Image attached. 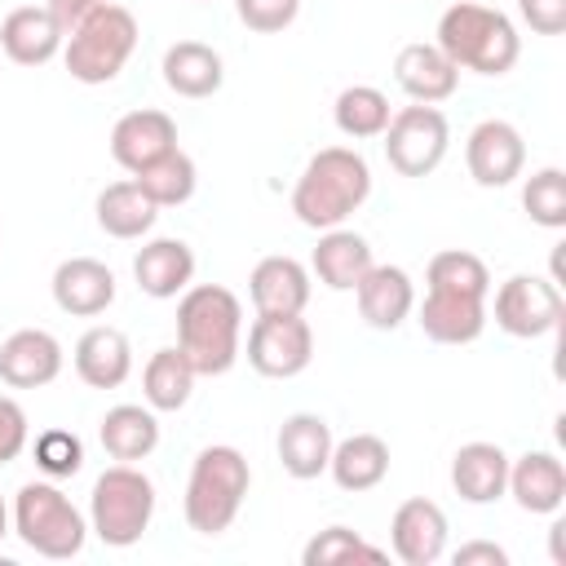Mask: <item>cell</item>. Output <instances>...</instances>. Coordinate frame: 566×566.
I'll list each match as a JSON object with an SVG mask.
<instances>
[{"instance_id":"20","label":"cell","mask_w":566,"mask_h":566,"mask_svg":"<svg viewBox=\"0 0 566 566\" xmlns=\"http://www.w3.org/2000/svg\"><path fill=\"white\" fill-rule=\"evenodd\" d=\"M133 279L155 301L181 296L190 287V279H195V252H190V243L186 239H172V234L142 243L137 256H133Z\"/></svg>"},{"instance_id":"35","label":"cell","mask_w":566,"mask_h":566,"mask_svg":"<svg viewBox=\"0 0 566 566\" xmlns=\"http://www.w3.org/2000/svg\"><path fill=\"white\" fill-rule=\"evenodd\" d=\"M522 208L535 226L544 230H566V172L562 168H539L522 186Z\"/></svg>"},{"instance_id":"5","label":"cell","mask_w":566,"mask_h":566,"mask_svg":"<svg viewBox=\"0 0 566 566\" xmlns=\"http://www.w3.org/2000/svg\"><path fill=\"white\" fill-rule=\"evenodd\" d=\"M137 49V18L124 4L102 0L62 40V62L80 84H111Z\"/></svg>"},{"instance_id":"37","label":"cell","mask_w":566,"mask_h":566,"mask_svg":"<svg viewBox=\"0 0 566 566\" xmlns=\"http://www.w3.org/2000/svg\"><path fill=\"white\" fill-rule=\"evenodd\" d=\"M35 464L49 478H75L84 469V442L71 429H44L35 438Z\"/></svg>"},{"instance_id":"4","label":"cell","mask_w":566,"mask_h":566,"mask_svg":"<svg viewBox=\"0 0 566 566\" xmlns=\"http://www.w3.org/2000/svg\"><path fill=\"white\" fill-rule=\"evenodd\" d=\"M248 486H252V469L239 447H226V442L203 447L186 478V500H181L186 526L199 535L230 531V522L248 500Z\"/></svg>"},{"instance_id":"21","label":"cell","mask_w":566,"mask_h":566,"mask_svg":"<svg viewBox=\"0 0 566 566\" xmlns=\"http://www.w3.org/2000/svg\"><path fill=\"white\" fill-rule=\"evenodd\" d=\"M332 424L314 411H292L283 424H279V464L287 478L296 482H310L318 473H327V460H332Z\"/></svg>"},{"instance_id":"9","label":"cell","mask_w":566,"mask_h":566,"mask_svg":"<svg viewBox=\"0 0 566 566\" xmlns=\"http://www.w3.org/2000/svg\"><path fill=\"white\" fill-rule=\"evenodd\" d=\"M566 305H562V292L553 279H539V274H513L495 287V305L486 310V318H495L500 332L517 336V340H535V336H548L557 332Z\"/></svg>"},{"instance_id":"1","label":"cell","mask_w":566,"mask_h":566,"mask_svg":"<svg viewBox=\"0 0 566 566\" xmlns=\"http://www.w3.org/2000/svg\"><path fill=\"white\" fill-rule=\"evenodd\" d=\"M177 349L195 376H226L243 354V305L221 283H195L177 301Z\"/></svg>"},{"instance_id":"12","label":"cell","mask_w":566,"mask_h":566,"mask_svg":"<svg viewBox=\"0 0 566 566\" xmlns=\"http://www.w3.org/2000/svg\"><path fill=\"white\" fill-rule=\"evenodd\" d=\"M389 548L402 566L442 562V553H447V513L424 495L402 500L394 509V522H389Z\"/></svg>"},{"instance_id":"8","label":"cell","mask_w":566,"mask_h":566,"mask_svg":"<svg viewBox=\"0 0 566 566\" xmlns=\"http://www.w3.org/2000/svg\"><path fill=\"white\" fill-rule=\"evenodd\" d=\"M380 137H385V159H389V168L398 177H429L447 159L451 124H447V115L438 106L411 102V106L389 115Z\"/></svg>"},{"instance_id":"32","label":"cell","mask_w":566,"mask_h":566,"mask_svg":"<svg viewBox=\"0 0 566 566\" xmlns=\"http://www.w3.org/2000/svg\"><path fill=\"white\" fill-rule=\"evenodd\" d=\"M133 181L142 186V195H146L155 208H181V203L195 195V186H199V168H195V159L177 146V150H168L164 159H155L150 168L133 172Z\"/></svg>"},{"instance_id":"36","label":"cell","mask_w":566,"mask_h":566,"mask_svg":"<svg viewBox=\"0 0 566 566\" xmlns=\"http://www.w3.org/2000/svg\"><path fill=\"white\" fill-rule=\"evenodd\" d=\"M301 562L305 566H340V562H385V548L367 544L358 531L349 526H327L318 531L305 548H301Z\"/></svg>"},{"instance_id":"31","label":"cell","mask_w":566,"mask_h":566,"mask_svg":"<svg viewBox=\"0 0 566 566\" xmlns=\"http://www.w3.org/2000/svg\"><path fill=\"white\" fill-rule=\"evenodd\" d=\"M155 217H159V208L142 195L137 181H115L97 195V226L111 239H142L155 226Z\"/></svg>"},{"instance_id":"34","label":"cell","mask_w":566,"mask_h":566,"mask_svg":"<svg viewBox=\"0 0 566 566\" xmlns=\"http://www.w3.org/2000/svg\"><path fill=\"white\" fill-rule=\"evenodd\" d=\"M424 283L433 292H464V296H491V270L482 256L464 252V248H447L429 261Z\"/></svg>"},{"instance_id":"38","label":"cell","mask_w":566,"mask_h":566,"mask_svg":"<svg viewBox=\"0 0 566 566\" xmlns=\"http://www.w3.org/2000/svg\"><path fill=\"white\" fill-rule=\"evenodd\" d=\"M234 13L248 31H261V35H274L283 27L296 22L301 13V0H234Z\"/></svg>"},{"instance_id":"11","label":"cell","mask_w":566,"mask_h":566,"mask_svg":"<svg viewBox=\"0 0 566 566\" xmlns=\"http://www.w3.org/2000/svg\"><path fill=\"white\" fill-rule=\"evenodd\" d=\"M464 164H469V177L486 190H500L509 181L522 177L526 168V142L522 133L509 124V119H482L469 142H464Z\"/></svg>"},{"instance_id":"39","label":"cell","mask_w":566,"mask_h":566,"mask_svg":"<svg viewBox=\"0 0 566 566\" xmlns=\"http://www.w3.org/2000/svg\"><path fill=\"white\" fill-rule=\"evenodd\" d=\"M27 438H31L27 411L9 394H0V464H13L27 451Z\"/></svg>"},{"instance_id":"10","label":"cell","mask_w":566,"mask_h":566,"mask_svg":"<svg viewBox=\"0 0 566 566\" xmlns=\"http://www.w3.org/2000/svg\"><path fill=\"white\" fill-rule=\"evenodd\" d=\"M314 358V332L301 314H256L248 327V363L256 376L292 380Z\"/></svg>"},{"instance_id":"13","label":"cell","mask_w":566,"mask_h":566,"mask_svg":"<svg viewBox=\"0 0 566 566\" xmlns=\"http://www.w3.org/2000/svg\"><path fill=\"white\" fill-rule=\"evenodd\" d=\"M168 150H177V124L164 111H128L115 119L111 128V159L128 172L150 168L155 159H164Z\"/></svg>"},{"instance_id":"15","label":"cell","mask_w":566,"mask_h":566,"mask_svg":"<svg viewBox=\"0 0 566 566\" xmlns=\"http://www.w3.org/2000/svg\"><path fill=\"white\" fill-rule=\"evenodd\" d=\"M53 305L71 318H97L111 310L115 301V274L111 265L93 261V256H71L53 270Z\"/></svg>"},{"instance_id":"17","label":"cell","mask_w":566,"mask_h":566,"mask_svg":"<svg viewBox=\"0 0 566 566\" xmlns=\"http://www.w3.org/2000/svg\"><path fill=\"white\" fill-rule=\"evenodd\" d=\"M62 22L44 4H22L0 22V53L18 66H44L62 53Z\"/></svg>"},{"instance_id":"24","label":"cell","mask_w":566,"mask_h":566,"mask_svg":"<svg viewBox=\"0 0 566 566\" xmlns=\"http://www.w3.org/2000/svg\"><path fill=\"white\" fill-rule=\"evenodd\" d=\"M451 486L464 504H491L509 486V455L500 442H464L451 455Z\"/></svg>"},{"instance_id":"41","label":"cell","mask_w":566,"mask_h":566,"mask_svg":"<svg viewBox=\"0 0 566 566\" xmlns=\"http://www.w3.org/2000/svg\"><path fill=\"white\" fill-rule=\"evenodd\" d=\"M478 562H486V566H504L509 553H504L500 544H486V539H473V544H460V548H455V566H478Z\"/></svg>"},{"instance_id":"26","label":"cell","mask_w":566,"mask_h":566,"mask_svg":"<svg viewBox=\"0 0 566 566\" xmlns=\"http://www.w3.org/2000/svg\"><path fill=\"white\" fill-rule=\"evenodd\" d=\"M310 270L318 274L323 287H332V292H354L358 279L371 270V243H367L358 230H345V226L323 230V234H318V248H314V256H310Z\"/></svg>"},{"instance_id":"42","label":"cell","mask_w":566,"mask_h":566,"mask_svg":"<svg viewBox=\"0 0 566 566\" xmlns=\"http://www.w3.org/2000/svg\"><path fill=\"white\" fill-rule=\"evenodd\" d=\"M97 4H102V0H49L44 9H49L57 22H62V31H71V27H75V22H80L88 9H97Z\"/></svg>"},{"instance_id":"43","label":"cell","mask_w":566,"mask_h":566,"mask_svg":"<svg viewBox=\"0 0 566 566\" xmlns=\"http://www.w3.org/2000/svg\"><path fill=\"white\" fill-rule=\"evenodd\" d=\"M9 522H13V517H9V509H4V500H0V539L9 535Z\"/></svg>"},{"instance_id":"27","label":"cell","mask_w":566,"mask_h":566,"mask_svg":"<svg viewBox=\"0 0 566 566\" xmlns=\"http://www.w3.org/2000/svg\"><path fill=\"white\" fill-rule=\"evenodd\" d=\"M164 84L177 93V97H212L221 84H226V66H221V53L212 44H199V40H177L164 49Z\"/></svg>"},{"instance_id":"28","label":"cell","mask_w":566,"mask_h":566,"mask_svg":"<svg viewBox=\"0 0 566 566\" xmlns=\"http://www.w3.org/2000/svg\"><path fill=\"white\" fill-rule=\"evenodd\" d=\"M97 438H102V447H106L111 460L137 464V460H146V455L159 447V420H155L150 407L119 402V407H111V411L102 416Z\"/></svg>"},{"instance_id":"16","label":"cell","mask_w":566,"mask_h":566,"mask_svg":"<svg viewBox=\"0 0 566 566\" xmlns=\"http://www.w3.org/2000/svg\"><path fill=\"white\" fill-rule=\"evenodd\" d=\"M416 323L429 340L438 345H473L486 332V296H464V292H424Z\"/></svg>"},{"instance_id":"29","label":"cell","mask_w":566,"mask_h":566,"mask_svg":"<svg viewBox=\"0 0 566 566\" xmlns=\"http://www.w3.org/2000/svg\"><path fill=\"white\" fill-rule=\"evenodd\" d=\"M327 473L340 491H371L385 482L389 473V447L385 438L376 433H349L345 442H332V460H327Z\"/></svg>"},{"instance_id":"14","label":"cell","mask_w":566,"mask_h":566,"mask_svg":"<svg viewBox=\"0 0 566 566\" xmlns=\"http://www.w3.org/2000/svg\"><path fill=\"white\" fill-rule=\"evenodd\" d=\"M62 376V345L44 327H22L0 345V380L9 389H44Z\"/></svg>"},{"instance_id":"18","label":"cell","mask_w":566,"mask_h":566,"mask_svg":"<svg viewBox=\"0 0 566 566\" xmlns=\"http://www.w3.org/2000/svg\"><path fill=\"white\" fill-rule=\"evenodd\" d=\"M354 296H358L363 323L376 327V332L402 327L407 314L416 310V287H411V274H407L402 265H376V261H371V270H367V274L358 279V287H354Z\"/></svg>"},{"instance_id":"40","label":"cell","mask_w":566,"mask_h":566,"mask_svg":"<svg viewBox=\"0 0 566 566\" xmlns=\"http://www.w3.org/2000/svg\"><path fill=\"white\" fill-rule=\"evenodd\" d=\"M517 13L535 35H562L566 31V0H517Z\"/></svg>"},{"instance_id":"6","label":"cell","mask_w":566,"mask_h":566,"mask_svg":"<svg viewBox=\"0 0 566 566\" xmlns=\"http://www.w3.org/2000/svg\"><path fill=\"white\" fill-rule=\"evenodd\" d=\"M155 517V482L133 464H111L88 495V531L106 548H133Z\"/></svg>"},{"instance_id":"19","label":"cell","mask_w":566,"mask_h":566,"mask_svg":"<svg viewBox=\"0 0 566 566\" xmlns=\"http://www.w3.org/2000/svg\"><path fill=\"white\" fill-rule=\"evenodd\" d=\"M394 80L411 102L438 106L460 88V66L438 44H402L394 57Z\"/></svg>"},{"instance_id":"25","label":"cell","mask_w":566,"mask_h":566,"mask_svg":"<svg viewBox=\"0 0 566 566\" xmlns=\"http://www.w3.org/2000/svg\"><path fill=\"white\" fill-rule=\"evenodd\" d=\"M133 371V345L119 327H88L75 340V376L88 389H119Z\"/></svg>"},{"instance_id":"33","label":"cell","mask_w":566,"mask_h":566,"mask_svg":"<svg viewBox=\"0 0 566 566\" xmlns=\"http://www.w3.org/2000/svg\"><path fill=\"white\" fill-rule=\"evenodd\" d=\"M389 97L380 93V88H371V84H349V88H340L336 93V106H332V119H336V128L345 133V137H354V142H363V137H380L385 133V124H389Z\"/></svg>"},{"instance_id":"2","label":"cell","mask_w":566,"mask_h":566,"mask_svg":"<svg viewBox=\"0 0 566 566\" xmlns=\"http://www.w3.org/2000/svg\"><path fill=\"white\" fill-rule=\"evenodd\" d=\"M367 195H371L367 159L349 146H323L318 155H310V164L292 186V212L301 226L323 234L345 226L367 203Z\"/></svg>"},{"instance_id":"22","label":"cell","mask_w":566,"mask_h":566,"mask_svg":"<svg viewBox=\"0 0 566 566\" xmlns=\"http://www.w3.org/2000/svg\"><path fill=\"white\" fill-rule=\"evenodd\" d=\"M522 513L548 517L566 504V469L553 451H526L509 460V486H504Z\"/></svg>"},{"instance_id":"3","label":"cell","mask_w":566,"mask_h":566,"mask_svg":"<svg viewBox=\"0 0 566 566\" xmlns=\"http://www.w3.org/2000/svg\"><path fill=\"white\" fill-rule=\"evenodd\" d=\"M438 49L473 75H509L522 57V35L513 27L509 13L478 4V0H460L451 9H442L438 31H433Z\"/></svg>"},{"instance_id":"7","label":"cell","mask_w":566,"mask_h":566,"mask_svg":"<svg viewBox=\"0 0 566 566\" xmlns=\"http://www.w3.org/2000/svg\"><path fill=\"white\" fill-rule=\"evenodd\" d=\"M13 531L31 553L49 562H66L80 557L88 539V517L53 482H27L13 495Z\"/></svg>"},{"instance_id":"30","label":"cell","mask_w":566,"mask_h":566,"mask_svg":"<svg viewBox=\"0 0 566 566\" xmlns=\"http://www.w3.org/2000/svg\"><path fill=\"white\" fill-rule=\"evenodd\" d=\"M195 394V367L177 345H164L150 354L142 371V398L150 411H181Z\"/></svg>"},{"instance_id":"23","label":"cell","mask_w":566,"mask_h":566,"mask_svg":"<svg viewBox=\"0 0 566 566\" xmlns=\"http://www.w3.org/2000/svg\"><path fill=\"white\" fill-rule=\"evenodd\" d=\"M248 296L256 314H305L310 270L296 256H265L248 274Z\"/></svg>"}]
</instances>
